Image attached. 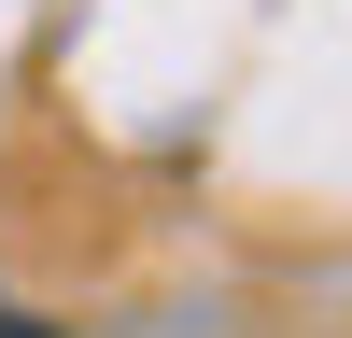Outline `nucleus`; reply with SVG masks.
I'll list each match as a JSON object with an SVG mask.
<instances>
[{"label": "nucleus", "mask_w": 352, "mask_h": 338, "mask_svg": "<svg viewBox=\"0 0 352 338\" xmlns=\"http://www.w3.org/2000/svg\"><path fill=\"white\" fill-rule=\"evenodd\" d=\"M0 338H71V324H56V310H0Z\"/></svg>", "instance_id": "f257e3e1"}]
</instances>
